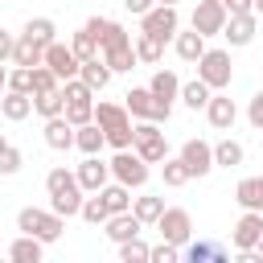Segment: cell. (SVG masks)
<instances>
[{"instance_id": "1", "label": "cell", "mask_w": 263, "mask_h": 263, "mask_svg": "<svg viewBox=\"0 0 263 263\" xmlns=\"http://www.w3.org/2000/svg\"><path fill=\"white\" fill-rule=\"evenodd\" d=\"M45 189H49V210L58 218H70V214L82 210V185H78V177L70 168H49Z\"/></svg>"}, {"instance_id": "2", "label": "cell", "mask_w": 263, "mask_h": 263, "mask_svg": "<svg viewBox=\"0 0 263 263\" xmlns=\"http://www.w3.org/2000/svg\"><path fill=\"white\" fill-rule=\"evenodd\" d=\"M95 123L103 127V136H107V144H111L115 152L132 148V115H127V107H119V103H99V107H95Z\"/></svg>"}, {"instance_id": "3", "label": "cell", "mask_w": 263, "mask_h": 263, "mask_svg": "<svg viewBox=\"0 0 263 263\" xmlns=\"http://www.w3.org/2000/svg\"><path fill=\"white\" fill-rule=\"evenodd\" d=\"M16 230H21V234H29V238H37V242H58V238H62V230H66V222H62L53 210L25 205V210L16 214Z\"/></svg>"}, {"instance_id": "4", "label": "cell", "mask_w": 263, "mask_h": 263, "mask_svg": "<svg viewBox=\"0 0 263 263\" xmlns=\"http://www.w3.org/2000/svg\"><path fill=\"white\" fill-rule=\"evenodd\" d=\"M132 152H136L144 164H160V160H168V140H164L160 123H148V119L132 123Z\"/></svg>"}, {"instance_id": "5", "label": "cell", "mask_w": 263, "mask_h": 263, "mask_svg": "<svg viewBox=\"0 0 263 263\" xmlns=\"http://www.w3.org/2000/svg\"><path fill=\"white\" fill-rule=\"evenodd\" d=\"M197 78H201L210 90H226L230 78H234L230 53H226V49H205V53L197 58Z\"/></svg>"}, {"instance_id": "6", "label": "cell", "mask_w": 263, "mask_h": 263, "mask_svg": "<svg viewBox=\"0 0 263 263\" xmlns=\"http://www.w3.org/2000/svg\"><path fill=\"white\" fill-rule=\"evenodd\" d=\"M123 99H127L123 107H127V115H132V119L164 123V119H168V111H173V107H168V103H160V99H156V95H152L148 86H132V90H127Z\"/></svg>"}, {"instance_id": "7", "label": "cell", "mask_w": 263, "mask_h": 263, "mask_svg": "<svg viewBox=\"0 0 263 263\" xmlns=\"http://www.w3.org/2000/svg\"><path fill=\"white\" fill-rule=\"evenodd\" d=\"M177 29H181V16H177V8H168V4H152V8L140 16V33H148V37H156V41H173Z\"/></svg>"}, {"instance_id": "8", "label": "cell", "mask_w": 263, "mask_h": 263, "mask_svg": "<svg viewBox=\"0 0 263 263\" xmlns=\"http://www.w3.org/2000/svg\"><path fill=\"white\" fill-rule=\"evenodd\" d=\"M156 230H160L164 242L185 247V242L193 238V218H189V210H181V205H164V214L156 218Z\"/></svg>"}, {"instance_id": "9", "label": "cell", "mask_w": 263, "mask_h": 263, "mask_svg": "<svg viewBox=\"0 0 263 263\" xmlns=\"http://www.w3.org/2000/svg\"><path fill=\"white\" fill-rule=\"evenodd\" d=\"M107 164H111V177H115L119 185H127V189H140V185L148 181V164H144V160H140V156H136L132 148L115 152V156H111Z\"/></svg>"}, {"instance_id": "10", "label": "cell", "mask_w": 263, "mask_h": 263, "mask_svg": "<svg viewBox=\"0 0 263 263\" xmlns=\"http://www.w3.org/2000/svg\"><path fill=\"white\" fill-rule=\"evenodd\" d=\"M222 25H226V8H222V0H197L189 29L201 33V37H214V33H222Z\"/></svg>"}, {"instance_id": "11", "label": "cell", "mask_w": 263, "mask_h": 263, "mask_svg": "<svg viewBox=\"0 0 263 263\" xmlns=\"http://www.w3.org/2000/svg\"><path fill=\"white\" fill-rule=\"evenodd\" d=\"M41 66H49L58 82H70V78H78V66H82V62L74 58V49H70V45L53 41V45H45V62H41Z\"/></svg>"}, {"instance_id": "12", "label": "cell", "mask_w": 263, "mask_h": 263, "mask_svg": "<svg viewBox=\"0 0 263 263\" xmlns=\"http://www.w3.org/2000/svg\"><path fill=\"white\" fill-rule=\"evenodd\" d=\"M181 164L189 168V177H205L214 168V144L205 140H185L181 144Z\"/></svg>"}, {"instance_id": "13", "label": "cell", "mask_w": 263, "mask_h": 263, "mask_svg": "<svg viewBox=\"0 0 263 263\" xmlns=\"http://www.w3.org/2000/svg\"><path fill=\"white\" fill-rule=\"evenodd\" d=\"M181 263H230V255L218 238H189L181 251Z\"/></svg>"}, {"instance_id": "14", "label": "cell", "mask_w": 263, "mask_h": 263, "mask_svg": "<svg viewBox=\"0 0 263 263\" xmlns=\"http://www.w3.org/2000/svg\"><path fill=\"white\" fill-rule=\"evenodd\" d=\"M78 185H82V193H99L107 181H111V164L103 160V156H86L82 164H78Z\"/></svg>"}, {"instance_id": "15", "label": "cell", "mask_w": 263, "mask_h": 263, "mask_svg": "<svg viewBox=\"0 0 263 263\" xmlns=\"http://www.w3.org/2000/svg\"><path fill=\"white\" fill-rule=\"evenodd\" d=\"M263 238V214H255V210H242V218L234 222V234H230V242L238 247V251H255V242Z\"/></svg>"}, {"instance_id": "16", "label": "cell", "mask_w": 263, "mask_h": 263, "mask_svg": "<svg viewBox=\"0 0 263 263\" xmlns=\"http://www.w3.org/2000/svg\"><path fill=\"white\" fill-rule=\"evenodd\" d=\"M205 119H210L218 132H230V127H234V119H238L234 99H230V95H222V90H214V95H210V103H205Z\"/></svg>"}, {"instance_id": "17", "label": "cell", "mask_w": 263, "mask_h": 263, "mask_svg": "<svg viewBox=\"0 0 263 263\" xmlns=\"http://www.w3.org/2000/svg\"><path fill=\"white\" fill-rule=\"evenodd\" d=\"M255 29H259V16H255V12H242V16H226L222 37L238 49V45H251V41H255Z\"/></svg>"}, {"instance_id": "18", "label": "cell", "mask_w": 263, "mask_h": 263, "mask_svg": "<svg viewBox=\"0 0 263 263\" xmlns=\"http://www.w3.org/2000/svg\"><path fill=\"white\" fill-rule=\"evenodd\" d=\"M99 58H103V66H107L111 74H127V70H136L132 37H127V41H115V45H107V49H99Z\"/></svg>"}, {"instance_id": "19", "label": "cell", "mask_w": 263, "mask_h": 263, "mask_svg": "<svg viewBox=\"0 0 263 263\" xmlns=\"http://www.w3.org/2000/svg\"><path fill=\"white\" fill-rule=\"evenodd\" d=\"M103 230H107V238L119 247V242H127V238H136L140 230H144V222L132 214V210H123V214H111L107 222H103Z\"/></svg>"}, {"instance_id": "20", "label": "cell", "mask_w": 263, "mask_h": 263, "mask_svg": "<svg viewBox=\"0 0 263 263\" xmlns=\"http://www.w3.org/2000/svg\"><path fill=\"white\" fill-rule=\"evenodd\" d=\"M103 144H107V136H103V127L90 119V123H82V127H74V148L82 152V156H99L103 152Z\"/></svg>"}, {"instance_id": "21", "label": "cell", "mask_w": 263, "mask_h": 263, "mask_svg": "<svg viewBox=\"0 0 263 263\" xmlns=\"http://www.w3.org/2000/svg\"><path fill=\"white\" fill-rule=\"evenodd\" d=\"M234 201H238L242 210L263 214V177H242V181L234 185Z\"/></svg>"}, {"instance_id": "22", "label": "cell", "mask_w": 263, "mask_h": 263, "mask_svg": "<svg viewBox=\"0 0 263 263\" xmlns=\"http://www.w3.org/2000/svg\"><path fill=\"white\" fill-rule=\"evenodd\" d=\"M45 62V45H37L33 37H16V45H12V66H25V70H33V66H41Z\"/></svg>"}, {"instance_id": "23", "label": "cell", "mask_w": 263, "mask_h": 263, "mask_svg": "<svg viewBox=\"0 0 263 263\" xmlns=\"http://www.w3.org/2000/svg\"><path fill=\"white\" fill-rule=\"evenodd\" d=\"M0 115H4V119H12V123L29 119V115H33V95H16V90H4V95H0Z\"/></svg>"}, {"instance_id": "24", "label": "cell", "mask_w": 263, "mask_h": 263, "mask_svg": "<svg viewBox=\"0 0 263 263\" xmlns=\"http://www.w3.org/2000/svg\"><path fill=\"white\" fill-rule=\"evenodd\" d=\"M45 144H49L53 152H66V148H74V127L66 123V115H53V119H45Z\"/></svg>"}, {"instance_id": "25", "label": "cell", "mask_w": 263, "mask_h": 263, "mask_svg": "<svg viewBox=\"0 0 263 263\" xmlns=\"http://www.w3.org/2000/svg\"><path fill=\"white\" fill-rule=\"evenodd\" d=\"M41 247H45V242L21 234V238L8 247V263H45V251H41Z\"/></svg>"}, {"instance_id": "26", "label": "cell", "mask_w": 263, "mask_h": 263, "mask_svg": "<svg viewBox=\"0 0 263 263\" xmlns=\"http://www.w3.org/2000/svg\"><path fill=\"white\" fill-rule=\"evenodd\" d=\"M148 90H152L160 103H168V107H173V99L181 95V78H177L173 70H156V74H152V82H148Z\"/></svg>"}, {"instance_id": "27", "label": "cell", "mask_w": 263, "mask_h": 263, "mask_svg": "<svg viewBox=\"0 0 263 263\" xmlns=\"http://www.w3.org/2000/svg\"><path fill=\"white\" fill-rule=\"evenodd\" d=\"M173 45H177V58H181V62H197V58L205 53V37H201V33H193V29H189V33H181V29H177Z\"/></svg>"}, {"instance_id": "28", "label": "cell", "mask_w": 263, "mask_h": 263, "mask_svg": "<svg viewBox=\"0 0 263 263\" xmlns=\"http://www.w3.org/2000/svg\"><path fill=\"white\" fill-rule=\"evenodd\" d=\"M99 197H103L107 214H123V210H132V189H127V185H119V181H115V185L107 181V185L99 189Z\"/></svg>"}, {"instance_id": "29", "label": "cell", "mask_w": 263, "mask_h": 263, "mask_svg": "<svg viewBox=\"0 0 263 263\" xmlns=\"http://www.w3.org/2000/svg\"><path fill=\"white\" fill-rule=\"evenodd\" d=\"M132 49H136V62H144V66H156V62L164 58V41H156V37H148V33H140V37L132 41Z\"/></svg>"}, {"instance_id": "30", "label": "cell", "mask_w": 263, "mask_h": 263, "mask_svg": "<svg viewBox=\"0 0 263 263\" xmlns=\"http://www.w3.org/2000/svg\"><path fill=\"white\" fill-rule=\"evenodd\" d=\"M78 78H82L90 90H103V86L111 82V70L103 66V58H90V62H82V66H78Z\"/></svg>"}, {"instance_id": "31", "label": "cell", "mask_w": 263, "mask_h": 263, "mask_svg": "<svg viewBox=\"0 0 263 263\" xmlns=\"http://www.w3.org/2000/svg\"><path fill=\"white\" fill-rule=\"evenodd\" d=\"M33 111H37L41 119L62 115V111H66V95H62V86H58V90H45V95H33Z\"/></svg>"}, {"instance_id": "32", "label": "cell", "mask_w": 263, "mask_h": 263, "mask_svg": "<svg viewBox=\"0 0 263 263\" xmlns=\"http://www.w3.org/2000/svg\"><path fill=\"white\" fill-rule=\"evenodd\" d=\"M210 95H214V90H210L201 78H193V82H185V86H181V95H177V99H181L189 111H201V107L210 103Z\"/></svg>"}, {"instance_id": "33", "label": "cell", "mask_w": 263, "mask_h": 263, "mask_svg": "<svg viewBox=\"0 0 263 263\" xmlns=\"http://www.w3.org/2000/svg\"><path fill=\"white\" fill-rule=\"evenodd\" d=\"M132 214L144 226H156V218L164 214V197H132Z\"/></svg>"}, {"instance_id": "34", "label": "cell", "mask_w": 263, "mask_h": 263, "mask_svg": "<svg viewBox=\"0 0 263 263\" xmlns=\"http://www.w3.org/2000/svg\"><path fill=\"white\" fill-rule=\"evenodd\" d=\"M25 37H33L37 45H53V33H58V25L49 21V16H33V21H25V29H21Z\"/></svg>"}, {"instance_id": "35", "label": "cell", "mask_w": 263, "mask_h": 263, "mask_svg": "<svg viewBox=\"0 0 263 263\" xmlns=\"http://www.w3.org/2000/svg\"><path fill=\"white\" fill-rule=\"evenodd\" d=\"M214 164H222V168H234V164H242V144L238 140H218L214 144Z\"/></svg>"}, {"instance_id": "36", "label": "cell", "mask_w": 263, "mask_h": 263, "mask_svg": "<svg viewBox=\"0 0 263 263\" xmlns=\"http://www.w3.org/2000/svg\"><path fill=\"white\" fill-rule=\"evenodd\" d=\"M160 173H164V185H168V189H181V185H189V181H193V177H189V168L181 164V156L160 160Z\"/></svg>"}, {"instance_id": "37", "label": "cell", "mask_w": 263, "mask_h": 263, "mask_svg": "<svg viewBox=\"0 0 263 263\" xmlns=\"http://www.w3.org/2000/svg\"><path fill=\"white\" fill-rule=\"evenodd\" d=\"M148 242L136 234V238H127V242H119V263H148Z\"/></svg>"}, {"instance_id": "38", "label": "cell", "mask_w": 263, "mask_h": 263, "mask_svg": "<svg viewBox=\"0 0 263 263\" xmlns=\"http://www.w3.org/2000/svg\"><path fill=\"white\" fill-rule=\"evenodd\" d=\"M70 49H74V58H78V62H90V58H99V41H95L86 29H78V33H74Z\"/></svg>"}, {"instance_id": "39", "label": "cell", "mask_w": 263, "mask_h": 263, "mask_svg": "<svg viewBox=\"0 0 263 263\" xmlns=\"http://www.w3.org/2000/svg\"><path fill=\"white\" fill-rule=\"evenodd\" d=\"M78 214H82V218H86V222H90V226H103V222H107V218H111V214H107V205H103V197H99V193H95V197H82V210H78Z\"/></svg>"}, {"instance_id": "40", "label": "cell", "mask_w": 263, "mask_h": 263, "mask_svg": "<svg viewBox=\"0 0 263 263\" xmlns=\"http://www.w3.org/2000/svg\"><path fill=\"white\" fill-rule=\"evenodd\" d=\"M62 115H66V123H70V127H82V123H90V119H95V103H66V111H62Z\"/></svg>"}, {"instance_id": "41", "label": "cell", "mask_w": 263, "mask_h": 263, "mask_svg": "<svg viewBox=\"0 0 263 263\" xmlns=\"http://www.w3.org/2000/svg\"><path fill=\"white\" fill-rule=\"evenodd\" d=\"M62 82L53 78V70L49 66H33V95H45V90H58Z\"/></svg>"}, {"instance_id": "42", "label": "cell", "mask_w": 263, "mask_h": 263, "mask_svg": "<svg viewBox=\"0 0 263 263\" xmlns=\"http://www.w3.org/2000/svg\"><path fill=\"white\" fill-rule=\"evenodd\" d=\"M8 90H16V95H33V70H25V66L8 70Z\"/></svg>"}, {"instance_id": "43", "label": "cell", "mask_w": 263, "mask_h": 263, "mask_svg": "<svg viewBox=\"0 0 263 263\" xmlns=\"http://www.w3.org/2000/svg\"><path fill=\"white\" fill-rule=\"evenodd\" d=\"M148 263H181V247H173V242H156L152 251H148Z\"/></svg>"}, {"instance_id": "44", "label": "cell", "mask_w": 263, "mask_h": 263, "mask_svg": "<svg viewBox=\"0 0 263 263\" xmlns=\"http://www.w3.org/2000/svg\"><path fill=\"white\" fill-rule=\"evenodd\" d=\"M21 164H25V156H21V148H4L0 152V177H12V173H21Z\"/></svg>"}, {"instance_id": "45", "label": "cell", "mask_w": 263, "mask_h": 263, "mask_svg": "<svg viewBox=\"0 0 263 263\" xmlns=\"http://www.w3.org/2000/svg\"><path fill=\"white\" fill-rule=\"evenodd\" d=\"M247 119H251V127H255V132H263V90H259V95H251V103H247Z\"/></svg>"}, {"instance_id": "46", "label": "cell", "mask_w": 263, "mask_h": 263, "mask_svg": "<svg viewBox=\"0 0 263 263\" xmlns=\"http://www.w3.org/2000/svg\"><path fill=\"white\" fill-rule=\"evenodd\" d=\"M12 45H16V37H12L8 29H0V66L12 62Z\"/></svg>"}, {"instance_id": "47", "label": "cell", "mask_w": 263, "mask_h": 263, "mask_svg": "<svg viewBox=\"0 0 263 263\" xmlns=\"http://www.w3.org/2000/svg\"><path fill=\"white\" fill-rule=\"evenodd\" d=\"M222 8H226V16H242V12H251V0H222Z\"/></svg>"}, {"instance_id": "48", "label": "cell", "mask_w": 263, "mask_h": 263, "mask_svg": "<svg viewBox=\"0 0 263 263\" xmlns=\"http://www.w3.org/2000/svg\"><path fill=\"white\" fill-rule=\"evenodd\" d=\"M152 4H156V0H123V8H127V12H136V16H144Z\"/></svg>"}, {"instance_id": "49", "label": "cell", "mask_w": 263, "mask_h": 263, "mask_svg": "<svg viewBox=\"0 0 263 263\" xmlns=\"http://www.w3.org/2000/svg\"><path fill=\"white\" fill-rule=\"evenodd\" d=\"M230 263H263V255H259V251H238Z\"/></svg>"}, {"instance_id": "50", "label": "cell", "mask_w": 263, "mask_h": 263, "mask_svg": "<svg viewBox=\"0 0 263 263\" xmlns=\"http://www.w3.org/2000/svg\"><path fill=\"white\" fill-rule=\"evenodd\" d=\"M4 90H8V70L0 66V95H4Z\"/></svg>"}, {"instance_id": "51", "label": "cell", "mask_w": 263, "mask_h": 263, "mask_svg": "<svg viewBox=\"0 0 263 263\" xmlns=\"http://www.w3.org/2000/svg\"><path fill=\"white\" fill-rule=\"evenodd\" d=\"M251 12H255V16H263V0H251Z\"/></svg>"}, {"instance_id": "52", "label": "cell", "mask_w": 263, "mask_h": 263, "mask_svg": "<svg viewBox=\"0 0 263 263\" xmlns=\"http://www.w3.org/2000/svg\"><path fill=\"white\" fill-rule=\"evenodd\" d=\"M156 4H168V8H177V0H156Z\"/></svg>"}, {"instance_id": "53", "label": "cell", "mask_w": 263, "mask_h": 263, "mask_svg": "<svg viewBox=\"0 0 263 263\" xmlns=\"http://www.w3.org/2000/svg\"><path fill=\"white\" fill-rule=\"evenodd\" d=\"M4 148H8V140H4V136H0V152H4Z\"/></svg>"}, {"instance_id": "54", "label": "cell", "mask_w": 263, "mask_h": 263, "mask_svg": "<svg viewBox=\"0 0 263 263\" xmlns=\"http://www.w3.org/2000/svg\"><path fill=\"white\" fill-rule=\"evenodd\" d=\"M255 251H259V255H263V238H259V242H255Z\"/></svg>"}, {"instance_id": "55", "label": "cell", "mask_w": 263, "mask_h": 263, "mask_svg": "<svg viewBox=\"0 0 263 263\" xmlns=\"http://www.w3.org/2000/svg\"><path fill=\"white\" fill-rule=\"evenodd\" d=\"M0 263H8V259H0Z\"/></svg>"}]
</instances>
